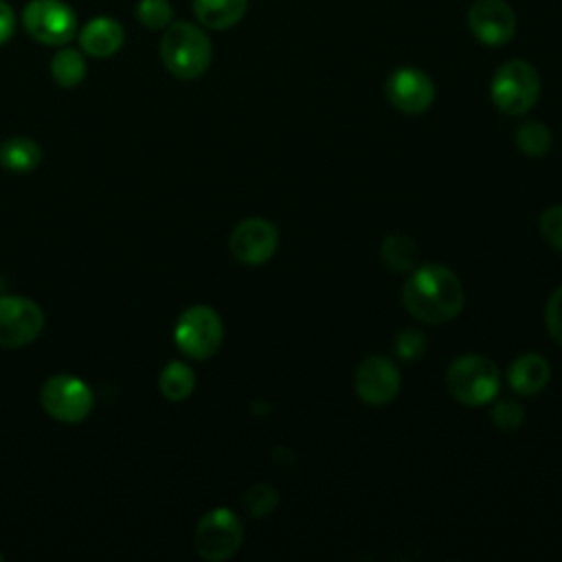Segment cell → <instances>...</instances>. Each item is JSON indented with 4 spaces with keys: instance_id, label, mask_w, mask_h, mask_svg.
I'll return each instance as SVG.
<instances>
[{
    "instance_id": "18",
    "label": "cell",
    "mask_w": 562,
    "mask_h": 562,
    "mask_svg": "<svg viewBox=\"0 0 562 562\" xmlns=\"http://www.w3.org/2000/svg\"><path fill=\"white\" fill-rule=\"evenodd\" d=\"M158 386L160 393L169 400V402H182L187 400L193 389H195V373L191 371L189 364L171 360L169 364H165V369L158 375Z\"/></svg>"
},
{
    "instance_id": "11",
    "label": "cell",
    "mask_w": 562,
    "mask_h": 562,
    "mask_svg": "<svg viewBox=\"0 0 562 562\" xmlns=\"http://www.w3.org/2000/svg\"><path fill=\"white\" fill-rule=\"evenodd\" d=\"M279 246L277 226L263 217H248L239 222L228 239L233 257L244 266L266 263Z\"/></svg>"
},
{
    "instance_id": "28",
    "label": "cell",
    "mask_w": 562,
    "mask_h": 562,
    "mask_svg": "<svg viewBox=\"0 0 562 562\" xmlns=\"http://www.w3.org/2000/svg\"><path fill=\"white\" fill-rule=\"evenodd\" d=\"M13 33H15V13L4 0H0V46L9 42Z\"/></svg>"
},
{
    "instance_id": "21",
    "label": "cell",
    "mask_w": 562,
    "mask_h": 562,
    "mask_svg": "<svg viewBox=\"0 0 562 562\" xmlns=\"http://www.w3.org/2000/svg\"><path fill=\"white\" fill-rule=\"evenodd\" d=\"M553 134L542 121H525L516 130V147L531 158H540L551 149Z\"/></svg>"
},
{
    "instance_id": "14",
    "label": "cell",
    "mask_w": 562,
    "mask_h": 562,
    "mask_svg": "<svg viewBox=\"0 0 562 562\" xmlns=\"http://www.w3.org/2000/svg\"><path fill=\"white\" fill-rule=\"evenodd\" d=\"M551 380V367L540 353H522L507 369V382L518 395H536Z\"/></svg>"
},
{
    "instance_id": "15",
    "label": "cell",
    "mask_w": 562,
    "mask_h": 562,
    "mask_svg": "<svg viewBox=\"0 0 562 562\" xmlns=\"http://www.w3.org/2000/svg\"><path fill=\"white\" fill-rule=\"evenodd\" d=\"M123 26L112 18H94L79 31L81 50L90 57H110L123 46Z\"/></svg>"
},
{
    "instance_id": "22",
    "label": "cell",
    "mask_w": 562,
    "mask_h": 562,
    "mask_svg": "<svg viewBox=\"0 0 562 562\" xmlns=\"http://www.w3.org/2000/svg\"><path fill=\"white\" fill-rule=\"evenodd\" d=\"M136 20L151 31L167 29L173 20V9L169 0H140L136 4Z\"/></svg>"
},
{
    "instance_id": "1",
    "label": "cell",
    "mask_w": 562,
    "mask_h": 562,
    "mask_svg": "<svg viewBox=\"0 0 562 562\" xmlns=\"http://www.w3.org/2000/svg\"><path fill=\"white\" fill-rule=\"evenodd\" d=\"M404 307L422 323L441 325L459 316L465 305V290L459 277L441 266H415L402 288Z\"/></svg>"
},
{
    "instance_id": "6",
    "label": "cell",
    "mask_w": 562,
    "mask_h": 562,
    "mask_svg": "<svg viewBox=\"0 0 562 562\" xmlns=\"http://www.w3.org/2000/svg\"><path fill=\"white\" fill-rule=\"evenodd\" d=\"M173 340L184 356L206 360L224 340L222 318L209 305H193L180 314L173 329Z\"/></svg>"
},
{
    "instance_id": "17",
    "label": "cell",
    "mask_w": 562,
    "mask_h": 562,
    "mask_svg": "<svg viewBox=\"0 0 562 562\" xmlns=\"http://www.w3.org/2000/svg\"><path fill=\"white\" fill-rule=\"evenodd\" d=\"M42 160V149L35 140L15 136L2 143L0 147V165L13 173L33 171Z\"/></svg>"
},
{
    "instance_id": "29",
    "label": "cell",
    "mask_w": 562,
    "mask_h": 562,
    "mask_svg": "<svg viewBox=\"0 0 562 562\" xmlns=\"http://www.w3.org/2000/svg\"><path fill=\"white\" fill-rule=\"evenodd\" d=\"M2 558H4V555H2V553H0V562H2Z\"/></svg>"
},
{
    "instance_id": "5",
    "label": "cell",
    "mask_w": 562,
    "mask_h": 562,
    "mask_svg": "<svg viewBox=\"0 0 562 562\" xmlns=\"http://www.w3.org/2000/svg\"><path fill=\"white\" fill-rule=\"evenodd\" d=\"M244 542V527L237 514L226 507L206 512L193 531V547L200 558L209 562H224L233 558Z\"/></svg>"
},
{
    "instance_id": "3",
    "label": "cell",
    "mask_w": 562,
    "mask_h": 562,
    "mask_svg": "<svg viewBox=\"0 0 562 562\" xmlns=\"http://www.w3.org/2000/svg\"><path fill=\"white\" fill-rule=\"evenodd\" d=\"M450 395L463 406H483L496 400L501 386L498 367L479 353H465L450 362L446 371Z\"/></svg>"
},
{
    "instance_id": "4",
    "label": "cell",
    "mask_w": 562,
    "mask_h": 562,
    "mask_svg": "<svg viewBox=\"0 0 562 562\" xmlns=\"http://www.w3.org/2000/svg\"><path fill=\"white\" fill-rule=\"evenodd\" d=\"M492 103L509 114H527L540 97V75L527 59H509L496 68L490 83Z\"/></svg>"
},
{
    "instance_id": "26",
    "label": "cell",
    "mask_w": 562,
    "mask_h": 562,
    "mask_svg": "<svg viewBox=\"0 0 562 562\" xmlns=\"http://www.w3.org/2000/svg\"><path fill=\"white\" fill-rule=\"evenodd\" d=\"M395 353L402 360H415L424 353L426 349V336L419 329H404L395 336Z\"/></svg>"
},
{
    "instance_id": "19",
    "label": "cell",
    "mask_w": 562,
    "mask_h": 562,
    "mask_svg": "<svg viewBox=\"0 0 562 562\" xmlns=\"http://www.w3.org/2000/svg\"><path fill=\"white\" fill-rule=\"evenodd\" d=\"M380 259L389 270L411 272L417 266V246L406 235H389L380 246Z\"/></svg>"
},
{
    "instance_id": "27",
    "label": "cell",
    "mask_w": 562,
    "mask_h": 562,
    "mask_svg": "<svg viewBox=\"0 0 562 562\" xmlns=\"http://www.w3.org/2000/svg\"><path fill=\"white\" fill-rule=\"evenodd\" d=\"M544 323L553 340L562 345V285L555 288L544 307Z\"/></svg>"
},
{
    "instance_id": "25",
    "label": "cell",
    "mask_w": 562,
    "mask_h": 562,
    "mask_svg": "<svg viewBox=\"0 0 562 562\" xmlns=\"http://www.w3.org/2000/svg\"><path fill=\"white\" fill-rule=\"evenodd\" d=\"M540 235L542 239L558 252H562V204H553L542 211L540 220Z\"/></svg>"
},
{
    "instance_id": "7",
    "label": "cell",
    "mask_w": 562,
    "mask_h": 562,
    "mask_svg": "<svg viewBox=\"0 0 562 562\" xmlns=\"http://www.w3.org/2000/svg\"><path fill=\"white\" fill-rule=\"evenodd\" d=\"M22 26L40 44L66 46L77 33V15L61 0H31L22 9Z\"/></svg>"
},
{
    "instance_id": "8",
    "label": "cell",
    "mask_w": 562,
    "mask_h": 562,
    "mask_svg": "<svg viewBox=\"0 0 562 562\" xmlns=\"http://www.w3.org/2000/svg\"><path fill=\"white\" fill-rule=\"evenodd\" d=\"M40 402L53 419L64 424H79L92 411L94 395L83 380L61 373L44 382Z\"/></svg>"
},
{
    "instance_id": "16",
    "label": "cell",
    "mask_w": 562,
    "mask_h": 562,
    "mask_svg": "<svg viewBox=\"0 0 562 562\" xmlns=\"http://www.w3.org/2000/svg\"><path fill=\"white\" fill-rule=\"evenodd\" d=\"M248 0H193V13L204 29L226 31L244 20Z\"/></svg>"
},
{
    "instance_id": "12",
    "label": "cell",
    "mask_w": 562,
    "mask_h": 562,
    "mask_svg": "<svg viewBox=\"0 0 562 562\" xmlns=\"http://www.w3.org/2000/svg\"><path fill=\"white\" fill-rule=\"evenodd\" d=\"M400 371L395 364L384 356H367L353 378V391L356 395L369 404V406H384L395 400L400 393Z\"/></svg>"
},
{
    "instance_id": "2",
    "label": "cell",
    "mask_w": 562,
    "mask_h": 562,
    "mask_svg": "<svg viewBox=\"0 0 562 562\" xmlns=\"http://www.w3.org/2000/svg\"><path fill=\"white\" fill-rule=\"evenodd\" d=\"M165 68L184 81L202 77L213 59L209 35L193 22H171L160 40Z\"/></svg>"
},
{
    "instance_id": "9",
    "label": "cell",
    "mask_w": 562,
    "mask_h": 562,
    "mask_svg": "<svg viewBox=\"0 0 562 562\" xmlns=\"http://www.w3.org/2000/svg\"><path fill=\"white\" fill-rule=\"evenodd\" d=\"M44 327L42 307L26 296H0V345L18 349L33 342Z\"/></svg>"
},
{
    "instance_id": "24",
    "label": "cell",
    "mask_w": 562,
    "mask_h": 562,
    "mask_svg": "<svg viewBox=\"0 0 562 562\" xmlns=\"http://www.w3.org/2000/svg\"><path fill=\"white\" fill-rule=\"evenodd\" d=\"M490 415H492L494 426L505 432L520 428L525 422V408L514 400H496Z\"/></svg>"
},
{
    "instance_id": "20",
    "label": "cell",
    "mask_w": 562,
    "mask_h": 562,
    "mask_svg": "<svg viewBox=\"0 0 562 562\" xmlns=\"http://www.w3.org/2000/svg\"><path fill=\"white\" fill-rule=\"evenodd\" d=\"M50 75L61 88H75L86 77V59L75 48H59L50 59Z\"/></svg>"
},
{
    "instance_id": "10",
    "label": "cell",
    "mask_w": 562,
    "mask_h": 562,
    "mask_svg": "<svg viewBox=\"0 0 562 562\" xmlns=\"http://www.w3.org/2000/svg\"><path fill=\"white\" fill-rule=\"evenodd\" d=\"M468 29L485 46H503L516 35V13L505 0H474L468 9Z\"/></svg>"
},
{
    "instance_id": "13",
    "label": "cell",
    "mask_w": 562,
    "mask_h": 562,
    "mask_svg": "<svg viewBox=\"0 0 562 562\" xmlns=\"http://www.w3.org/2000/svg\"><path fill=\"white\" fill-rule=\"evenodd\" d=\"M386 99L404 114H422L435 101L432 79L413 66L397 68L386 79Z\"/></svg>"
},
{
    "instance_id": "23",
    "label": "cell",
    "mask_w": 562,
    "mask_h": 562,
    "mask_svg": "<svg viewBox=\"0 0 562 562\" xmlns=\"http://www.w3.org/2000/svg\"><path fill=\"white\" fill-rule=\"evenodd\" d=\"M277 503H279V494L268 483H257V485L248 487L244 494V505H246L248 514L255 518H261V516L274 512Z\"/></svg>"
}]
</instances>
